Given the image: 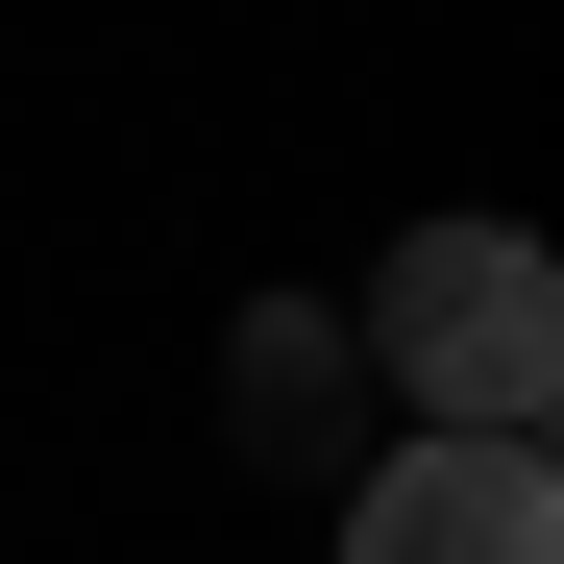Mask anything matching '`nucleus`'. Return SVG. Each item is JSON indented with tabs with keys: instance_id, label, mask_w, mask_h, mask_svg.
<instances>
[{
	"instance_id": "obj_1",
	"label": "nucleus",
	"mask_w": 564,
	"mask_h": 564,
	"mask_svg": "<svg viewBox=\"0 0 564 564\" xmlns=\"http://www.w3.org/2000/svg\"><path fill=\"white\" fill-rule=\"evenodd\" d=\"M368 344H393L417 442H540V393H564V270H540V221H417L393 270H368Z\"/></svg>"
},
{
	"instance_id": "obj_2",
	"label": "nucleus",
	"mask_w": 564,
	"mask_h": 564,
	"mask_svg": "<svg viewBox=\"0 0 564 564\" xmlns=\"http://www.w3.org/2000/svg\"><path fill=\"white\" fill-rule=\"evenodd\" d=\"M344 564H564V466L540 442H393L344 491Z\"/></svg>"
}]
</instances>
